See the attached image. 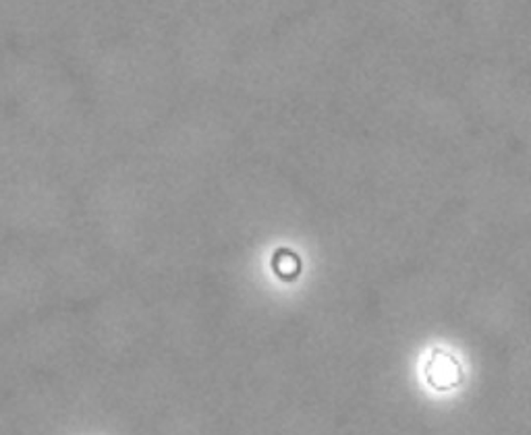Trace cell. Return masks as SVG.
<instances>
[{"mask_svg": "<svg viewBox=\"0 0 531 435\" xmlns=\"http://www.w3.org/2000/svg\"><path fill=\"white\" fill-rule=\"evenodd\" d=\"M423 377L436 392H453L463 385L465 369L455 352L447 348H432L423 365Z\"/></svg>", "mask_w": 531, "mask_h": 435, "instance_id": "obj_1", "label": "cell"}, {"mask_svg": "<svg viewBox=\"0 0 531 435\" xmlns=\"http://www.w3.org/2000/svg\"><path fill=\"white\" fill-rule=\"evenodd\" d=\"M272 270L280 280H295L302 273V259L291 249H277L272 255Z\"/></svg>", "mask_w": 531, "mask_h": 435, "instance_id": "obj_2", "label": "cell"}]
</instances>
